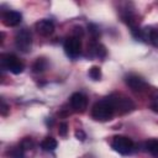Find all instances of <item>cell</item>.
<instances>
[{"label": "cell", "mask_w": 158, "mask_h": 158, "mask_svg": "<svg viewBox=\"0 0 158 158\" xmlns=\"http://www.w3.org/2000/svg\"><path fill=\"white\" fill-rule=\"evenodd\" d=\"M41 148L43 151H54L57 148V141L53 137H46L41 142Z\"/></svg>", "instance_id": "12"}, {"label": "cell", "mask_w": 158, "mask_h": 158, "mask_svg": "<svg viewBox=\"0 0 158 158\" xmlns=\"http://www.w3.org/2000/svg\"><path fill=\"white\" fill-rule=\"evenodd\" d=\"M151 109L154 112H158V91H156L152 95V102H151Z\"/></svg>", "instance_id": "18"}, {"label": "cell", "mask_w": 158, "mask_h": 158, "mask_svg": "<svg viewBox=\"0 0 158 158\" xmlns=\"http://www.w3.org/2000/svg\"><path fill=\"white\" fill-rule=\"evenodd\" d=\"M11 158H22L23 157V148L22 147H16L10 152Z\"/></svg>", "instance_id": "17"}, {"label": "cell", "mask_w": 158, "mask_h": 158, "mask_svg": "<svg viewBox=\"0 0 158 158\" xmlns=\"http://www.w3.org/2000/svg\"><path fill=\"white\" fill-rule=\"evenodd\" d=\"M75 137H77L78 139H80V141H84V139L86 138L85 133H84L81 130H79V131H77V132H75Z\"/></svg>", "instance_id": "23"}, {"label": "cell", "mask_w": 158, "mask_h": 158, "mask_svg": "<svg viewBox=\"0 0 158 158\" xmlns=\"http://www.w3.org/2000/svg\"><path fill=\"white\" fill-rule=\"evenodd\" d=\"M131 33H132V36H133L136 40L142 38V30H141L138 26H133V27H131Z\"/></svg>", "instance_id": "19"}, {"label": "cell", "mask_w": 158, "mask_h": 158, "mask_svg": "<svg viewBox=\"0 0 158 158\" xmlns=\"http://www.w3.org/2000/svg\"><path fill=\"white\" fill-rule=\"evenodd\" d=\"M64 52L70 58H77L81 52V42L78 36L68 37L64 42Z\"/></svg>", "instance_id": "5"}, {"label": "cell", "mask_w": 158, "mask_h": 158, "mask_svg": "<svg viewBox=\"0 0 158 158\" xmlns=\"http://www.w3.org/2000/svg\"><path fill=\"white\" fill-rule=\"evenodd\" d=\"M90 53H91V56H96L99 58H102V57H105L106 51H105L104 46H101L99 43H94L90 46Z\"/></svg>", "instance_id": "13"}, {"label": "cell", "mask_w": 158, "mask_h": 158, "mask_svg": "<svg viewBox=\"0 0 158 158\" xmlns=\"http://www.w3.org/2000/svg\"><path fill=\"white\" fill-rule=\"evenodd\" d=\"M111 147L120 154H128L132 152L133 149V142L131 138L125 137V136H115L112 142H111Z\"/></svg>", "instance_id": "4"}, {"label": "cell", "mask_w": 158, "mask_h": 158, "mask_svg": "<svg viewBox=\"0 0 158 158\" xmlns=\"http://www.w3.org/2000/svg\"><path fill=\"white\" fill-rule=\"evenodd\" d=\"M36 30L41 36H49L54 31V23L51 20H41L36 23Z\"/></svg>", "instance_id": "10"}, {"label": "cell", "mask_w": 158, "mask_h": 158, "mask_svg": "<svg viewBox=\"0 0 158 158\" xmlns=\"http://www.w3.org/2000/svg\"><path fill=\"white\" fill-rule=\"evenodd\" d=\"M21 147H22L23 149H31V148L33 147V141H32L31 138L26 137V138H23V141L21 142Z\"/></svg>", "instance_id": "20"}, {"label": "cell", "mask_w": 158, "mask_h": 158, "mask_svg": "<svg viewBox=\"0 0 158 158\" xmlns=\"http://www.w3.org/2000/svg\"><path fill=\"white\" fill-rule=\"evenodd\" d=\"M70 105L74 111L83 112L86 109V98L81 93H74L70 96Z\"/></svg>", "instance_id": "8"}, {"label": "cell", "mask_w": 158, "mask_h": 158, "mask_svg": "<svg viewBox=\"0 0 158 158\" xmlns=\"http://www.w3.org/2000/svg\"><path fill=\"white\" fill-rule=\"evenodd\" d=\"M1 104H2V110H1V112H2V115H5V114H6V110H7V105L5 104L4 100H1Z\"/></svg>", "instance_id": "24"}, {"label": "cell", "mask_w": 158, "mask_h": 158, "mask_svg": "<svg viewBox=\"0 0 158 158\" xmlns=\"http://www.w3.org/2000/svg\"><path fill=\"white\" fill-rule=\"evenodd\" d=\"M22 20V15L17 11H6L2 15V22L6 26H17Z\"/></svg>", "instance_id": "9"}, {"label": "cell", "mask_w": 158, "mask_h": 158, "mask_svg": "<svg viewBox=\"0 0 158 158\" xmlns=\"http://www.w3.org/2000/svg\"><path fill=\"white\" fill-rule=\"evenodd\" d=\"M144 148L152 156H158V139H149L144 143Z\"/></svg>", "instance_id": "14"}, {"label": "cell", "mask_w": 158, "mask_h": 158, "mask_svg": "<svg viewBox=\"0 0 158 158\" xmlns=\"http://www.w3.org/2000/svg\"><path fill=\"white\" fill-rule=\"evenodd\" d=\"M15 46L19 51H21L23 53H27L31 51L32 36L27 28H22L20 31H17V33L15 36Z\"/></svg>", "instance_id": "3"}, {"label": "cell", "mask_w": 158, "mask_h": 158, "mask_svg": "<svg viewBox=\"0 0 158 158\" xmlns=\"http://www.w3.org/2000/svg\"><path fill=\"white\" fill-rule=\"evenodd\" d=\"M115 105V110H118L120 114L130 112L135 109V104L127 98H111Z\"/></svg>", "instance_id": "7"}, {"label": "cell", "mask_w": 158, "mask_h": 158, "mask_svg": "<svg viewBox=\"0 0 158 158\" xmlns=\"http://www.w3.org/2000/svg\"><path fill=\"white\" fill-rule=\"evenodd\" d=\"M115 105L111 98H106L102 100H99L94 104L91 109V116L96 121H107L110 120L115 114Z\"/></svg>", "instance_id": "1"}, {"label": "cell", "mask_w": 158, "mask_h": 158, "mask_svg": "<svg viewBox=\"0 0 158 158\" xmlns=\"http://www.w3.org/2000/svg\"><path fill=\"white\" fill-rule=\"evenodd\" d=\"M59 136H62V137H64V136H67V132H68V125H67V122H62L60 125H59Z\"/></svg>", "instance_id": "21"}, {"label": "cell", "mask_w": 158, "mask_h": 158, "mask_svg": "<svg viewBox=\"0 0 158 158\" xmlns=\"http://www.w3.org/2000/svg\"><path fill=\"white\" fill-rule=\"evenodd\" d=\"M88 28H89V32H90L93 36H98V35H99V30H98V27H96L95 25H89Z\"/></svg>", "instance_id": "22"}, {"label": "cell", "mask_w": 158, "mask_h": 158, "mask_svg": "<svg viewBox=\"0 0 158 158\" xmlns=\"http://www.w3.org/2000/svg\"><path fill=\"white\" fill-rule=\"evenodd\" d=\"M47 65H48V63L44 58H37L36 62L32 65V69H33L35 73H41L47 68Z\"/></svg>", "instance_id": "15"}, {"label": "cell", "mask_w": 158, "mask_h": 158, "mask_svg": "<svg viewBox=\"0 0 158 158\" xmlns=\"http://www.w3.org/2000/svg\"><path fill=\"white\" fill-rule=\"evenodd\" d=\"M142 38L149 40L154 47H158V30H151V28L142 30Z\"/></svg>", "instance_id": "11"}, {"label": "cell", "mask_w": 158, "mask_h": 158, "mask_svg": "<svg viewBox=\"0 0 158 158\" xmlns=\"http://www.w3.org/2000/svg\"><path fill=\"white\" fill-rule=\"evenodd\" d=\"M125 81L128 85V88H131L133 91H143L146 89V86H147V83L139 75H136V74L126 75Z\"/></svg>", "instance_id": "6"}, {"label": "cell", "mask_w": 158, "mask_h": 158, "mask_svg": "<svg viewBox=\"0 0 158 158\" xmlns=\"http://www.w3.org/2000/svg\"><path fill=\"white\" fill-rule=\"evenodd\" d=\"M2 69H6L14 74H20L23 72V63L14 54H2L0 59Z\"/></svg>", "instance_id": "2"}, {"label": "cell", "mask_w": 158, "mask_h": 158, "mask_svg": "<svg viewBox=\"0 0 158 158\" xmlns=\"http://www.w3.org/2000/svg\"><path fill=\"white\" fill-rule=\"evenodd\" d=\"M88 75H89L93 80H100V78H101V70H100L99 67L94 65V67H91V68L89 69Z\"/></svg>", "instance_id": "16"}]
</instances>
